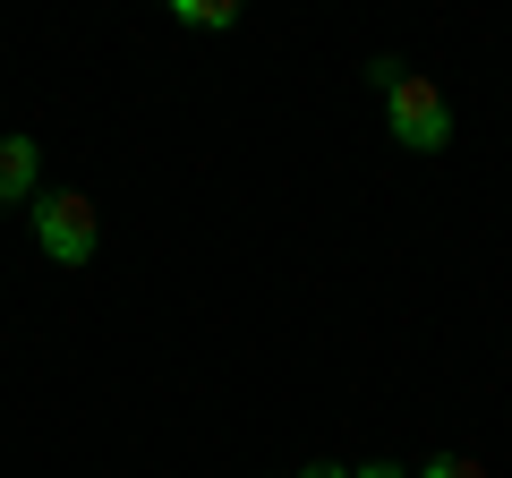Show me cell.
Returning <instances> with one entry per match:
<instances>
[{"mask_svg":"<svg viewBox=\"0 0 512 478\" xmlns=\"http://www.w3.org/2000/svg\"><path fill=\"white\" fill-rule=\"evenodd\" d=\"M367 86H376V94H393V86H402V60H393V52H376V60H367Z\"/></svg>","mask_w":512,"mask_h":478,"instance_id":"cell-6","label":"cell"},{"mask_svg":"<svg viewBox=\"0 0 512 478\" xmlns=\"http://www.w3.org/2000/svg\"><path fill=\"white\" fill-rule=\"evenodd\" d=\"M171 26H197V35H231L239 9H231V0H171Z\"/></svg>","mask_w":512,"mask_h":478,"instance_id":"cell-4","label":"cell"},{"mask_svg":"<svg viewBox=\"0 0 512 478\" xmlns=\"http://www.w3.org/2000/svg\"><path fill=\"white\" fill-rule=\"evenodd\" d=\"M384 129H393L402 154H444V146H453V103H444V86L402 69V86L384 94Z\"/></svg>","mask_w":512,"mask_h":478,"instance_id":"cell-1","label":"cell"},{"mask_svg":"<svg viewBox=\"0 0 512 478\" xmlns=\"http://www.w3.org/2000/svg\"><path fill=\"white\" fill-rule=\"evenodd\" d=\"M350 478H410V470H402V461H359Z\"/></svg>","mask_w":512,"mask_h":478,"instance_id":"cell-7","label":"cell"},{"mask_svg":"<svg viewBox=\"0 0 512 478\" xmlns=\"http://www.w3.org/2000/svg\"><path fill=\"white\" fill-rule=\"evenodd\" d=\"M291 478H350L342 461H308V470H291Z\"/></svg>","mask_w":512,"mask_h":478,"instance_id":"cell-8","label":"cell"},{"mask_svg":"<svg viewBox=\"0 0 512 478\" xmlns=\"http://www.w3.org/2000/svg\"><path fill=\"white\" fill-rule=\"evenodd\" d=\"M43 197V146L35 137H0V214Z\"/></svg>","mask_w":512,"mask_h":478,"instance_id":"cell-3","label":"cell"},{"mask_svg":"<svg viewBox=\"0 0 512 478\" xmlns=\"http://www.w3.org/2000/svg\"><path fill=\"white\" fill-rule=\"evenodd\" d=\"M410 478H487V470H478V461H461V453H436L427 470H410Z\"/></svg>","mask_w":512,"mask_h":478,"instance_id":"cell-5","label":"cell"},{"mask_svg":"<svg viewBox=\"0 0 512 478\" xmlns=\"http://www.w3.org/2000/svg\"><path fill=\"white\" fill-rule=\"evenodd\" d=\"M26 214H35V248H43L52 265H94V248H103L94 197H77V188H43Z\"/></svg>","mask_w":512,"mask_h":478,"instance_id":"cell-2","label":"cell"}]
</instances>
